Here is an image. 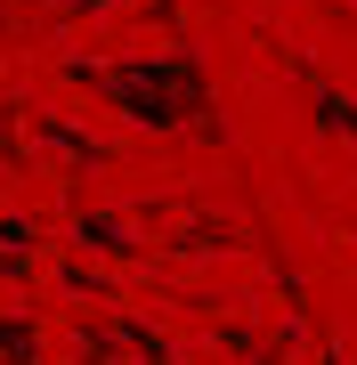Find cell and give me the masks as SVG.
I'll return each mask as SVG.
<instances>
[{
    "instance_id": "cell-3",
    "label": "cell",
    "mask_w": 357,
    "mask_h": 365,
    "mask_svg": "<svg viewBox=\"0 0 357 365\" xmlns=\"http://www.w3.org/2000/svg\"><path fill=\"white\" fill-rule=\"evenodd\" d=\"M0 365H41V333H33V317H0Z\"/></svg>"
},
{
    "instance_id": "cell-2",
    "label": "cell",
    "mask_w": 357,
    "mask_h": 365,
    "mask_svg": "<svg viewBox=\"0 0 357 365\" xmlns=\"http://www.w3.org/2000/svg\"><path fill=\"white\" fill-rule=\"evenodd\" d=\"M301 90H309V106H317V130H325V138H349V146H357V98H341L333 81H317L309 66H301Z\"/></svg>"
},
{
    "instance_id": "cell-1",
    "label": "cell",
    "mask_w": 357,
    "mask_h": 365,
    "mask_svg": "<svg viewBox=\"0 0 357 365\" xmlns=\"http://www.w3.org/2000/svg\"><path fill=\"white\" fill-rule=\"evenodd\" d=\"M66 81L90 98H106L114 114L146 122V130H195V138H227L219 130V106H212V73H203L195 49H155L130 57V66H90V57H66Z\"/></svg>"
}]
</instances>
